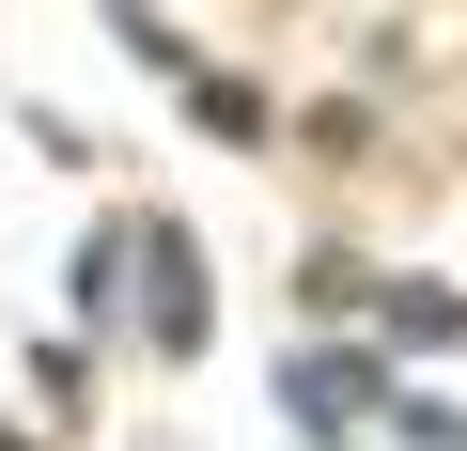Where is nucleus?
<instances>
[{
    "label": "nucleus",
    "mask_w": 467,
    "mask_h": 451,
    "mask_svg": "<svg viewBox=\"0 0 467 451\" xmlns=\"http://www.w3.org/2000/svg\"><path fill=\"white\" fill-rule=\"evenodd\" d=\"M358 405H374V374H358V358H327V374H312V358H296V420H312V436H343V420H358Z\"/></svg>",
    "instance_id": "f257e3e1"
}]
</instances>
